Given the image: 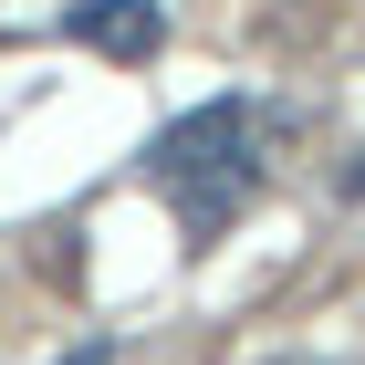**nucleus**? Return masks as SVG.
<instances>
[{
	"mask_svg": "<svg viewBox=\"0 0 365 365\" xmlns=\"http://www.w3.org/2000/svg\"><path fill=\"white\" fill-rule=\"evenodd\" d=\"M146 178L168 188V209H178V230H188V240H220V230H230V209L261 188V157H251V105H240V94H220V105L178 115L168 136L146 146Z\"/></svg>",
	"mask_w": 365,
	"mask_h": 365,
	"instance_id": "1",
	"label": "nucleus"
},
{
	"mask_svg": "<svg viewBox=\"0 0 365 365\" xmlns=\"http://www.w3.org/2000/svg\"><path fill=\"white\" fill-rule=\"evenodd\" d=\"M63 31L94 42V53H115V63H146L157 42H168V11H157V0H73Z\"/></svg>",
	"mask_w": 365,
	"mask_h": 365,
	"instance_id": "2",
	"label": "nucleus"
},
{
	"mask_svg": "<svg viewBox=\"0 0 365 365\" xmlns=\"http://www.w3.org/2000/svg\"><path fill=\"white\" fill-rule=\"evenodd\" d=\"M53 365H115V344H94V334H84L73 355H53Z\"/></svg>",
	"mask_w": 365,
	"mask_h": 365,
	"instance_id": "3",
	"label": "nucleus"
}]
</instances>
